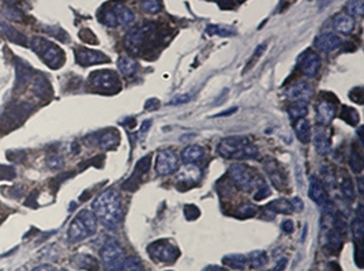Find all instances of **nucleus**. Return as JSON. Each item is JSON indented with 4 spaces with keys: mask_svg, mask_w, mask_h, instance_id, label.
Returning a JSON list of instances; mask_svg holds the SVG:
<instances>
[{
    "mask_svg": "<svg viewBox=\"0 0 364 271\" xmlns=\"http://www.w3.org/2000/svg\"><path fill=\"white\" fill-rule=\"evenodd\" d=\"M94 216L106 229L118 228L122 221V200L119 192L114 188L104 191L93 202Z\"/></svg>",
    "mask_w": 364,
    "mask_h": 271,
    "instance_id": "nucleus-1",
    "label": "nucleus"
},
{
    "mask_svg": "<svg viewBox=\"0 0 364 271\" xmlns=\"http://www.w3.org/2000/svg\"><path fill=\"white\" fill-rule=\"evenodd\" d=\"M217 152L227 160H257L259 150L247 136H228L220 140Z\"/></svg>",
    "mask_w": 364,
    "mask_h": 271,
    "instance_id": "nucleus-2",
    "label": "nucleus"
},
{
    "mask_svg": "<svg viewBox=\"0 0 364 271\" xmlns=\"http://www.w3.org/2000/svg\"><path fill=\"white\" fill-rule=\"evenodd\" d=\"M30 48L37 53L44 63L52 70H58L64 64L66 56L62 48L43 37L30 38Z\"/></svg>",
    "mask_w": 364,
    "mask_h": 271,
    "instance_id": "nucleus-3",
    "label": "nucleus"
},
{
    "mask_svg": "<svg viewBox=\"0 0 364 271\" xmlns=\"http://www.w3.org/2000/svg\"><path fill=\"white\" fill-rule=\"evenodd\" d=\"M97 230V218L94 213L89 210H82L75 216L70 224L67 232L68 242L78 243L93 236Z\"/></svg>",
    "mask_w": 364,
    "mask_h": 271,
    "instance_id": "nucleus-4",
    "label": "nucleus"
},
{
    "mask_svg": "<svg viewBox=\"0 0 364 271\" xmlns=\"http://www.w3.org/2000/svg\"><path fill=\"white\" fill-rule=\"evenodd\" d=\"M228 174L233 186L239 190L246 191V192L257 190L262 183H265L257 174V172L251 169L250 166L243 165V164H233L229 168Z\"/></svg>",
    "mask_w": 364,
    "mask_h": 271,
    "instance_id": "nucleus-5",
    "label": "nucleus"
},
{
    "mask_svg": "<svg viewBox=\"0 0 364 271\" xmlns=\"http://www.w3.org/2000/svg\"><path fill=\"white\" fill-rule=\"evenodd\" d=\"M89 85L96 92L105 94L118 93L122 89L119 76L110 70H98L92 72L89 76Z\"/></svg>",
    "mask_w": 364,
    "mask_h": 271,
    "instance_id": "nucleus-6",
    "label": "nucleus"
},
{
    "mask_svg": "<svg viewBox=\"0 0 364 271\" xmlns=\"http://www.w3.org/2000/svg\"><path fill=\"white\" fill-rule=\"evenodd\" d=\"M100 256L106 266V271H120L123 266L124 251L116 238H108L104 243Z\"/></svg>",
    "mask_w": 364,
    "mask_h": 271,
    "instance_id": "nucleus-7",
    "label": "nucleus"
},
{
    "mask_svg": "<svg viewBox=\"0 0 364 271\" xmlns=\"http://www.w3.org/2000/svg\"><path fill=\"white\" fill-rule=\"evenodd\" d=\"M148 254L154 262L171 264V263L176 262V259L180 255V251L174 243H171L166 238H161V240L152 243L148 247Z\"/></svg>",
    "mask_w": 364,
    "mask_h": 271,
    "instance_id": "nucleus-8",
    "label": "nucleus"
},
{
    "mask_svg": "<svg viewBox=\"0 0 364 271\" xmlns=\"http://www.w3.org/2000/svg\"><path fill=\"white\" fill-rule=\"evenodd\" d=\"M156 173L158 176H170L179 169L178 154L172 148H162L156 156Z\"/></svg>",
    "mask_w": 364,
    "mask_h": 271,
    "instance_id": "nucleus-9",
    "label": "nucleus"
},
{
    "mask_svg": "<svg viewBox=\"0 0 364 271\" xmlns=\"http://www.w3.org/2000/svg\"><path fill=\"white\" fill-rule=\"evenodd\" d=\"M154 30H156V25H153V23H148V25L131 30L126 37V45L128 49L134 53L139 52L141 48L145 47L146 40L152 38Z\"/></svg>",
    "mask_w": 364,
    "mask_h": 271,
    "instance_id": "nucleus-10",
    "label": "nucleus"
},
{
    "mask_svg": "<svg viewBox=\"0 0 364 271\" xmlns=\"http://www.w3.org/2000/svg\"><path fill=\"white\" fill-rule=\"evenodd\" d=\"M202 172L195 164H186L182 166L176 173V183H178L179 190H187L192 188L201 182Z\"/></svg>",
    "mask_w": 364,
    "mask_h": 271,
    "instance_id": "nucleus-11",
    "label": "nucleus"
},
{
    "mask_svg": "<svg viewBox=\"0 0 364 271\" xmlns=\"http://www.w3.org/2000/svg\"><path fill=\"white\" fill-rule=\"evenodd\" d=\"M263 168L267 173V177L271 182V184L279 191H285L288 188V178L285 174L284 169H281L275 160L269 158L263 162Z\"/></svg>",
    "mask_w": 364,
    "mask_h": 271,
    "instance_id": "nucleus-12",
    "label": "nucleus"
},
{
    "mask_svg": "<svg viewBox=\"0 0 364 271\" xmlns=\"http://www.w3.org/2000/svg\"><path fill=\"white\" fill-rule=\"evenodd\" d=\"M299 68L303 75H305L307 78H314V76H317L319 68H321V57L315 51L307 49L299 57Z\"/></svg>",
    "mask_w": 364,
    "mask_h": 271,
    "instance_id": "nucleus-13",
    "label": "nucleus"
},
{
    "mask_svg": "<svg viewBox=\"0 0 364 271\" xmlns=\"http://www.w3.org/2000/svg\"><path fill=\"white\" fill-rule=\"evenodd\" d=\"M149 168H150V156L144 157L142 160H139V161L136 162L135 169H134L132 174L128 177L127 182L123 183L124 190L130 191V192H134V191L138 190V187L141 186V183L144 182L145 176L148 174Z\"/></svg>",
    "mask_w": 364,
    "mask_h": 271,
    "instance_id": "nucleus-14",
    "label": "nucleus"
},
{
    "mask_svg": "<svg viewBox=\"0 0 364 271\" xmlns=\"http://www.w3.org/2000/svg\"><path fill=\"white\" fill-rule=\"evenodd\" d=\"M75 59L78 64L83 66V67H89V66H96V64L108 63L109 62V57L104 55L102 52L88 49V48H76Z\"/></svg>",
    "mask_w": 364,
    "mask_h": 271,
    "instance_id": "nucleus-15",
    "label": "nucleus"
},
{
    "mask_svg": "<svg viewBox=\"0 0 364 271\" xmlns=\"http://www.w3.org/2000/svg\"><path fill=\"white\" fill-rule=\"evenodd\" d=\"M317 119L318 122L323 126H327L333 122V119L335 117V104H333V101L330 100L329 96H323L322 98H319L317 102Z\"/></svg>",
    "mask_w": 364,
    "mask_h": 271,
    "instance_id": "nucleus-16",
    "label": "nucleus"
},
{
    "mask_svg": "<svg viewBox=\"0 0 364 271\" xmlns=\"http://www.w3.org/2000/svg\"><path fill=\"white\" fill-rule=\"evenodd\" d=\"M309 196L310 199L315 202L318 206L326 207L329 204V196H327V192L325 190V186L317 176H311V178H310Z\"/></svg>",
    "mask_w": 364,
    "mask_h": 271,
    "instance_id": "nucleus-17",
    "label": "nucleus"
},
{
    "mask_svg": "<svg viewBox=\"0 0 364 271\" xmlns=\"http://www.w3.org/2000/svg\"><path fill=\"white\" fill-rule=\"evenodd\" d=\"M285 96L291 101L305 102L311 98V87L304 82H297L295 85L289 86L285 92Z\"/></svg>",
    "mask_w": 364,
    "mask_h": 271,
    "instance_id": "nucleus-18",
    "label": "nucleus"
},
{
    "mask_svg": "<svg viewBox=\"0 0 364 271\" xmlns=\"http://www.w3.org/2000/svg\"><path fill=\"white\" fill-rule=\"evenodd\" d=\"M341 45V38L334 33H323L315 40V47L321 52H331Z\"/></svg>",
    "mask_w": 364,
    "mask_h": 271,
    "instance_id": "nucleus-19",
    "label": "nucleus"
},
{
    "mask_svg": "<svg viewBox=\"0 0 364 271\" xmlns=\"http://www.w3.org/2000/svg\"><path fill=\"white\" fill-rule=\"evenodd\" d=\"M96 143L102 148H115L120 142V136L118 131L114 128H108L104 131L98 132V136H94Z\"/></svg>",
    "mask_w": 364,
    "mask_h": 271,
    "instance_id": "nucleus-20",
    "label": "nucleus"
},
{
    "mask_svg": "<svg viewBox=\"0 0 364 271\" xmlns=\"http://www.w3.org/2000/svg\"><path fill=\"white\" fill-rule=\"evenodd\" d=\"M314 144H315L318 154H321V156H326L331 150L330 136L327 132L322 131L321 128H318L314 135Z\"/></svg>",
    "mask_w": 364,
    "mask_h": 271,
    "instance_id": "nucleus-21",
    "label": "nucleus"
},
{
    "mask_svg": "<svg viewBox=\"0 0 364 271\" xmlns=\"http://www.w3.org/2000/svg\"><path fill=\"white\" fill-rule=\"evenodd\" d=\"M355 18H352L348 14H339L333 19V27L335 32L343 34H349L352 30L355 29Z\"/></svg>",
    "mask_w": 364,
    "mask_h": 271,
    "instance_id": "nucleus-22",
    "label": "nucleus"
},
{
    "mask_svg": "<svg viewBox=\"0 0 364 271\" xmlns=\"http://www.w3.org/2000/svg\"><path fill=\"white\" fill-rule=\"evenodd\" d=\"M32 87H33L34 94L40 98L49 97L52 93L49 82H48L43 75H37L36 78L32 79Z\"/></svg>",
    "mask_w": 364,
    "mask_h": 271,
    "instance_id": "nucleus-23",
    "label": "nucleus"
},
{
    "mask_svg": "<svg viewBox=\"0 0 364 271\" xmlns=\"http://www.w3.org/2000/svg\"><path fill=\"white\" fill-rule=\"evenodd\" d=\"M114 7L115 15H116V21H118V26H128L131 25L134 19H135V15L132 13L131 10L126 7V6L122 5H116L112 6Z\"/></svg>",
    "mask_w": 364,
    "mask_h": 271,
    "instance_id": "nucleus-24",
    "label": "nucleus"
},
{
    "mask_svg": "<svg viewBox=\"0 0 364 271\" xmlns=\"http://www.w3.org/2000/svg\"><path fill=\"white\" fill-rule=\"evenodd\" d=\"M33 79V70L25 62L18 60L17 62V87H23V86Z\"/></svg>",
    "mask_w": 364,
    "mask_h": 271,
    "instance_id": "nucleus-25",
    "label": "nucleus"
},
{
    "mask_svg": "<svg viewBox=\"0 0 364 271\" xmlns=\"http://www.w3.org/2000/svg\"><path fill=\"white\" fill-rule=\"evenodd\" d=\"M74 264L78 268H83V270L100 271V263L92 255H76L74 258Z\"/></svg>",
    "mask_w": 364,
    "mask_h": 271,
    "instance_id": "nucleus-26",
    "label": "nucleus"
},
{
    "mask_svg": "<svg viewBox=\"0 0 364 271\" xmlns=\"http://www.w3.org/2000/svg\"><path fill=\"white\" fill-rule=\"evenodd\" d=\"M0 33L15 44H19V45H26L27 44L25 36L21 32H18V30H15L10 25H7L6 22H0Z\"/></svg>",
    "mask_w": 364,
    "mask_h": 271,
    "instance_id": "nucleus-27",
    "label": "nucleus"
},
{
    "mask_svg": "<svg viewBox=\"0 0 364 271\" xmlns=\"http://www.w3.org/2000/svg\"><path fill=\"white\" fill-rule=\"evenodd\" d=\"M204 147H201L198 144H191L187 146L182 153V160L186 164H195L197 161H199L201 158L204 157Z\"/></svg>",
    "mask_w": 364,
    "mask_h": 271,
    "instance_id": "nucleus-28",
    "label": "nucleus"
},
{
    "mask_svg": "<svg viewBox=\"0 0 364 271\" xmlns=\"http://www.w3.org/2000/svg\"><path fill=\"white\" fill-rule=\"evenodd\" d=\"M118 68L122 75L131 76L136 72L138 63L134 59H131V57H128V56H120L118 62Z\"/></svg>",
    "mask_w": 364,
    "mask_h": 271,
    "instance_id": "nucleus-29",
    "label": "nucleus"
},
{
    "mask_svg": "<svg viewBox=\"0 0 364 271\" xmlns=\"http://www.w3.org/2000/svg\"><path fill=\"white\" fill-rule=\"evenodd\" d=\"M295 131L301 143H309L311 138V124L307 119H299L295 124Z\"/></svg>",
    "mask_w": 364,
    "mask_h": 271,
    "instance_id": "nucleus-30",
    "label": "nucleus"
},
{
    "mask_svg": "<svg viewBox=\"0 0 364 271\" xmlns=\"http://www.w3.org/2000/svg\"><path fill=\"white\" fill-rule=\"evenodd\" d=\"M222 264L235 270H243L247 266V258L244 255H227L222 258Z\"/></svg>",
    "mask_w": 364,
    "mask_h": 271,
    "instance_id": "nucleus-31",
    "label": "nucleus"
},
{
    "mask_svg": "<svg viewBox=\"0 0 364 271\" xmlns=\"http://www.w3.org/2000/svg\"><path fill=\"white\" fill-rule=\"evenodd\" d=\"M361 208L363 206L359 204V208H357V214H356L355 220H353V224H352V232H353V237L357 242V244H361V238H363L364 234V226H363V213H361Z\"/></svg>",
    "mask_w": 364,
    "mask_h": 271,
    "instance_id": "nucleus-32",
    "label": "nucleus"
},
{
    "mask_svg": "<svg viewBox=\"0 0 364 271\" xmlns=\"http://www.w3.org/2000/svg\"><path fill=\"white\" fill-rule=\"evenodd\" d=\"M267 208L273 213H279V214H292L293 208L291 206V202L287 199H277L273 200L267 204Z\"/></svg>",
    "mask_w": 364,
    "mask_h": 271,
    "instance_id": "nucleus-33",
    "label": "nucleus"
},
{
    "mask_svg": "<svg viewBox=\"0 0 364 271\" xmlns=\"http://www.w3.org/2000/svg\"><path fill=\"white\" fill-rule=\"evenodd\" d=\"M340 117L345 122V123H348L349 126H357L360 122V117H359V113H357V110L353 109V108H351V106H347V105H343V109H341V114H340Z\"/></svg>",
    "mask_w": 364,
    "mask_h": 271,
    "instance_id": "nucleus-34",
    "label": "nucleus"
},
{
    "mask_svg": "<svg viewBox=\"0 0 364 271\" xmlns=\"http://www.w3.org/2000/svg\"><path fill=\"white\" fill-rule=\"evenodd\" d=\"M349 165H351L352 170L355 173H360L363 170V154L360 150L352 146V152H351V157H349Z\"/></svg>",
    "mask_w": 364,
    "mask_h": 271,
    "instance_id": "nucleus-35",
    "label": "nucleus"
},
{
    "mask_svg": "<svg viewBox=\"0 0 364 271\" xmlns=\"http://www.w3.org/2000/svg\"><path fill=\"white\" fill-rule=\"evenodd\" d=\"M247 263L250 264L251 267L254 268H259V267H263L267 263V255L265 251H254L248 255L247 258Z\"/></svg>",
    "mask_w": 364,
    "mask_h": 271,
    "instance_id": "nucleus-36",
    "label": "nucleus"
},
{
    "mask_svg": "<svg viewBox=\"0 0 364 271\" xmlns=\"http://www.w3.org/2000/svg\"><path fill=\"white\" fill-rule=\"evenodd\" d=\"M340 187H341L343 195L348 200L355 199V187H353V183H352L351 177L348 174H344V177L340 180Z\"/></svg>",
    "mask_w": 364,
    "mask_h": 271,
    "instance_id": "nucleus-37",
    "label": "nucleus"
},
{
    "mask_svg": "<svg viewBox=\"0 0 364 271\" xmlns=\"http://www.w3.org/2000/svg\"><path fill=\"white\" fill-rule=\"evenodd\" d=\"M348 15L352 18H361L364 13V2L363 0H348L347 3Z\"/></svg>",
    "mask_w": 364,
    "mask_h": 271,
    "instance_id": "nucleus-38",
    "label": "nucleus"
},
{
    "mask_svg": "<svg viewBox=\"0 0 364 271\" xmlns=\"http://www.w3.org/2000/svg\"><path fill=\"white\" fill-rule=\"evenodd\" d=\"M326 240H327V246L330 247L333 251H339L343 246V234L337 232L334 228L330 229L326 234Z\"/></svg>",
    "mask_w": 364,
    "mask_h": 271,
    "instance_id": "nucleus-39",
    "label": "nucleus"
},
{
    "mask_svg": "<svg viewBox=\"0 0 364 271\" xmlns=\"http://www.w3.org/2000/svg\"><path fill=\"white\" fill-rule=\"evenodd\" d=\"M101 22L105 26L109 27H116L118 26V21H116V15H115L114 7L112 6H106L101 11V17H100Z\"/></svg>",
    "mask_w": 364,
    "mask_h": 271,
    "instance_id": "nucleus-40",
    "label": "nucleus"
},
{
    "mask_svg": "<svg viewBox=\"0 0 364 271\" xmlns=\"http://www.w3.org/2000/svg\"><path fill=\"white\" fill-rule=\"evenodd\" d=\"M288 112L289 116H291L293 120L303 119V117H305V114H307V105H305V102H295V104L289 106Z\"/></svg>",
    "mask_w": 364,
    "mask_h": 271,
    "instance_id": "nucleus-41",
    "label": "nucleus"
},
{
    "mask_svg": "<svg viewBox=\"0 0 364 271\" xmlns=\"http://www.w3.org/2000/svg\"><path fill=\"white\" fill-rule=\"evenodd\" d=\"M141 9L148 14H157L162 9V2L161 0H142Z\"/></svg>",
    "mask_w": 364,
    "mask_h": 271,
    "instance_id": "nucleus-42",
    "label": "nucleus"
},
{
    "mask_svg": "<svg viewBox=\"0 0 364 271\" xmlns=\"http://www.w3.org/2000/svg\"><path fill=\"white\" fill-rule=\"evenodd\" d=\"M209 36H221V37H228L235 34V29L231 26H208L206 29Z\"/></svg>",
    "mask_w": 364,
    "mask_h": 271,
    "instance_id": "nucleus-43",
    "label": "nucleus"
},
{
    "mask_svg": "<svg viewBox=\"0 0 364 271\" xmlns=\"http://www.w3.org/2000/svg\"><path fill=\"white\" fill-rule=\"evenodd\" d=\"M257 212H258V208L255 207L254 204H251V203H244V204H241L240 207L237 208L236 210V213H235V216L236 217H239V218H251V217H254L255 214H257Z\"/></svg>",
    "mask_w": 364,
    "mask_h": 271,
    "instance_id": "nucleus-44",
    "label": "nucleus"
},
{
    "mask_svg": "<svg viewBox=\"0 0 364 271\" xmlns=\"http://www.w3.org/2000/svg\"><path fill=\"white\" fill-rule=\"evenodd\" d=\"M120 271H144V267L141 262L135 258H127L123 262V266Z\"/></svg>",
    "mask_w": 364,
    "mask_h": 271,
    "instance_id": "nucleus-45",
    "label": "nucleus"
},
{
    "mask_svg": "<svg viewBox=\"0 0 364 271\" xmlns=\"http://www.w3.org/2000/svg\"><path fill=\"white\" fill-rule=\"evenodd\" d=\"M322 180H323V183H326V184L329 187L334 186L335 176H334V173H333V170H331L330 168H327V166H323V169H322Z\"/></svg>",
    "mask_w": 364,
    "mask_h": 271,
    "instance_id": "nucleus-46",
    "label": "nucleus"
},
{
    "mask_svg": "<svg viewBox=\"0 0 364 271\" xmlns=\"http://www.w3.org/2000/svg\"><path fill=\"white\" fill-rule=\"evenodd\" d=\"M184 213H186V218L188 221L197 220V218L201 216L199 208L197 207V206H194V204H187L186 207H184Z\"/></svg>",
    "mask_w": 364,
    "mask_h": 271,
    "instance_id": "nucleus-47",
    "label": "nucleus"
},
{
    "mask_svg": "<svg viewBox=\"0 0 364 271\" xmlns=\"http://www.w3.org/2000/svg\"><path fill=\"white\" fill-rule=\"evenodd\" d=\"M270 195V191H269V187L266 186V183H262L261 186L257 188V191H255V195H254V199L255 200H261V199H265V198H267V196Z\"/></svg>",
    "mask_w": 364,
    "mask_h": 271,
    "instance_id": "nucleus-48",
    "label": "nucleus"
},
{
    "mask_svg": "<svg viewBox=\"0 0 364 271\" xmlns=\"http://www.w3.org/2000/svg\"><path fill=\"white\" fill-rule=\"evenodd\" d=\"M349 98H351L353 102H356V104L361 105V104H363V89H361V87L353 89L351 92V94H349Z\"/></svg>",
    "mask_w": 364,
    "mask_h": 271,
    "instance_id": "nucleus-49",
    "label": "nucleus"
},
{
    "mask_svg": "<svg viewBox=\"0 0 364 271\" xmlns=\"http://www.w3.org/2000/svg\"><path fill=\"white\" fill-rule=\"evenodd\" d=\"M265 48H266V44H261V45H259V47L257 48V51H255V53L253 55V57L250 59V63H248L247 68H250L251 66H253V64H254L255 62H257V59H258L259 56L262 55L263 52H265ZM247 68H246V70H247Z\"/></svg>",
    "mask_w": 364,
    "mask_h": 271,
    "instance_id": "nucleus-50",
    "label": "nucleus"
},
{
    "mask_svg": "<svg viewBox=\"0 0 364 271\" xmlns=\"http://www.w3.org/2000/svg\"><path fill=\"white\" fill-rule=\"evenodd\" d=\"M192 98V96L191 94H182V96H178L176 98H174L172 101H171V105H180V104H186V102H188Z\"/></svg>",
    "mask_w": 364,
    "mask_h": 271,
    "instance_id": "nucleus-51",
    "label": "nucleus"
},
{
    "mask_svg": "<svg viewBox=\"0 0 364 271\" xmlns=\"http://www.w3.org/2000/svg\"><path fill=\"white\" fill-rule=\"evenodd\" d=\"M48 165L56 169V168H60V166L63 165V160L59 156H52V157L48 158Z\"/></svg>",
    "mask_w": 364,
    "mask_h": 271,
    "instance_id": "nucleus-52",
    "label": "nucleus"
},
{
    "mask_svg": "<svg viewBox=\"0 0 364 271\" xmlns=\"http://www.w3.org/2000/svg\"><path fill=\"white\" fill-rule=\"evenodd\" d=\"M361 255H363V250H361V244H356L355 247V263L356 266L361 268Z\"/></svg>",
    "mask_w": 364,
    "mask_h": 271,
    "instance_id": "nucleus-53",
    "label": "nucleus"
},
{
    "mask_svg": "<svg viewBox=\"0 0 364 271\" xmlns=\"http://www.w3.org/2000/svg\"><path fill=\"white\" fill-rule=\"evenodd\" d=\"M291 206H292L293 212H301L303 210V200L300 199V198H293L292 200H291Z\"/></svg>",
    "mask_w": 364,
    "mask_h": 271,
    "instance_id": "nucleus-54",
    "label": "nucleus"
},
{
    "mask_svg": "<svg viewBox=\"0 0 364 271\" xmlns=\"http://www.w3.org/2000/svg\"><path fill=\"white\" fill-rule=\"evenodd\" d=\"M283 230L288 234L293 233V232H295V225H293L292 221H284V222H283Z\"/></svg>",
    "mask_w": 364,
    "mask_h": 271,
    "instance_id": "nucleus-55",
    "label": "nucleus"
},
{
    "mask_svg": "<svg viewBox=\"0 0 364 271\" xmlns=\"http://www.w3.org/2000/svg\"><path fill=\"white\" fill-rule=\"evenodd\" d=\"M287 259L285 258H281L278 260V262L275 263L274 264V267L271 268V271H284L285 270V267H287Z\"/></svg>",
    "mask_w": 364,
    "mask_h": 271,
    "instance_id": "nucleus-56",
    "label": "nucleus"
},
{
    "mask_svg": "<svg viewBox=\"0 0 364 271\" xmlns=\"http://www.w3.org/2000/svg\"><path fill=\"white\" fill-rule=\"evenodd\" d=\"M158 100H156V98H152V100H149L148 102H146V105H145V108L148 110H154L158 108Z\"/></svg>",
    "mask_w": 364,
    "mask_h": 271,
    "instance_id": "nucleus-57",
    "label": "nucleus"
},
{
    "mask_svg": "<svg viewBox=\"0 0 364 271\" xmlns=\"http://www.w3.org/2000/svg\"><path fill=\"white\" fill-rule=\"evenodd\" d=\"M33 271H56V268L51 264H41V266L36 267Z\"/></svg>",
    "mask_w": 364,
    "mask_h": 271,
    "instance_id": "nucleus-58",
    "label": "nucleus"
},
{
    "mask_svg": "<svg viewBox=\"0 0 364 271\" xmlns=\"http://www.w3.org/2000/svg\"><path fill=\"white\" fill-rule=\"evenodd\" d=\"M318 2V7H319V10H323L326 9L327 6L330 5L333 0H317Z\"/></svg>",
    "mask_w": 364,
    "mask_h": 271,
    "instance_id": "nucleus-59",
    "label": "nucleus"
},
{
    "mask_svg": "<svg viewBox=\"0 0 364 271\" xmlns=\"http://www.w3.org/2000/svg\"><path fill=\"white\" fill-rule=\"evenodd\" d=\"M204 271H228L224 267H218V266H208L206 268H204Z\"/></svg>",
    "mask_w": 364,
    "mask_h": 271,
    "instance_id": "nucleus-60",
    "label": "nucleus"
},
{
    "mask_svg": "<svg viewBox=\"0 0 364 271\" xmlns=\"http://www.w3.org/2000/svg\"><path fill=\"white\" fill-rule=\"evenodd\" d=\"M233 112H236V108H231L229 110H225V112H221V113H218L217 116H229V113H233Z\"/></svg>",
    "mask_w": 364,
    "mask_h": 271,
    "instance_id": "nucleus-61",
    "label": "nucleus"
},
{
    "mask_svg": "<svg viewBox=\"0 0 364 271\" xmlns=\"http://www.w3.org/2000/svg\"><path fill=\"white\" fill-rule=\"evenodd\" d=\"M62 271H67V270H62Z\"/></svg>",
    "mask_w": 364,
    "mask_h": 271,
    "instance_id": "nucleus-62",
    "label": "nucleus"
},
{
    "mask_svg": "<svg viewBox=\"0 0 364 271\" xmlns=\"http://www.w3.org/2000/svg\"><path fill=\"white\" fill-rule=\"evenodd\" d=\"M168 271H171V270H168Z\"/></svg>",
    "mask_w": 364,
    "mask_h": 271,
    "instance_id": "nucleus-63",
    "label": "nucleus"
}]
</instances>
